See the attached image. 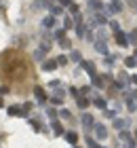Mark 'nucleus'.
<instances>
[{"instance_id": "nucleus-1", "label": "nucleus", "mask_w": 137, "mask_h": 148, "mask_svg": "<svg viewBox=\"0 0 137 148\" xmlns=\"http://www.w3.org/2000/svg\"><path fill=\"white\" fill-rule=\"evenodd\" d=\"M0 72L11 83H23L30 76V62L19 51H6L0 55Z\"/></svg>"}, {"instance_id": "nucleus-2", "label": "nucleus", "mask_w": 137, "mask_h": 148, "mask_svg": "<svg viewBox=\"0 0 137 148\" xmlns=\"http://www.w3.org/2000/svg\"><path fill=\"white\" fill-rule=\"evenodd\" d=\"M118 140H120V144L125 146V148H135V146H137V140H135V138H133L127 129L118 131Z\"/></svg>"}, {"instance_id": "nucleus-3", "label": "nucleus", "mask_w": 137, "mask_h": 148, "mask_svg": "<svg viewBox=\"0 0 137 148\" xmlns=\"http://www.w3.org/2000/svg\"><path fill=\"white\" fill-rule=\"evenodd\" d=\"M122 11V2L120 0H114V2H110V4H104V9H101V13L104 15H116V13H120Z\"/></svg>"}, {"instance_id": "nucleus-4", "label": "nucleus", "mask_w": 137, "mask_h": 148, "mask_svg": "<svg viewBox=\"0 0 137 148\" xmlns=\"http://www.w3.org/2000/svg\"><path fill=\"white\" fill-rule=\"evenodd\" d=\"M49 49H51L49 40H44V42L40 45V47H38L36 51H34V59H36V62H40V59H44V55H46V53H49Z\"/></svg>"}, {"instance_id": "nucleus-5", "label": "nucleus", "mask_w": 137, "mask_h": 148, "mask_svg": "<svg viewBox=\"0 0 137 148\" xmlns=\"http://www.w3.org/2000/svg\"><path fill=\"white\" fill-rule=\"evenodd\" d=\"M93 133H95V138H97V140H106L108 138V129L101 123H95L93 125Z\"/></svg>"}, {"instance_id": "nucleus-6", "label": "nucleus", "mask_w": 137, "mask_h": 148, "mask_svg": "<svg viewBox=\"0 0 137 148\" xmlns=\"http://www.w3.org/2000/svg\"><path fill=\"white\" fill-rule=\"evenodd\" d=\"M114 38H116V42H118V47H129V36H127L122 30L114 32Z\"/></svg>"}, {"instance_id": "nucleus-7", "label": "nucleus", "mask_w": 137, "mask_h": 148, "mask_svg": "<svg viewBox=\"0 0 137 148\" xmlns=\"http://www.w3.org/2000/svg\"><path fill=\"white\" fill-rule=\"evenodd\" d=\"M9 114H11V116H25V114H27V110L23 108V106H9Z\"/></svg>"}, {"instance_id": "nucleus-8", "label": "nucleus", "mask_w": 137, "mask_h": 148, "mask_svg": "<svg viewBox=\"0 0 137 148\" xmlns=\"http://www.w3.org/2000/svg\"><path fill=\"white\" fill-rule=\"evenodd\" d=\"M93 125H95L93 116H91L89 112H85V114H82V127H85L87 131H93Z\"/></svg>"}, {"instance_id": "nucleus-9", "label": "nucleus", "mask_w": 137, "mask_h": 148, "mask_svg": "<svg viewBox=\"0 0 137 148\" xmlns=\"http://www.w3.org/2000/svg\"><path fill=\"white\" fill-rule=\"evenodd\" d=\"M63 97H65V91L57 89V91H55L53 95H51V104H53V106H59L61 102H63Z\"/></svg>"}, {"instance_id": "nucleus-10", "label": "nucleus", "mask_w": 137, "mask_h": 148, "mask_svg": "<svg viewBox=\"0 0 137 148\" xmlns=\"http://www.w3.org/2000/svg\"><path fill=\"white\" fill-rule=\"evenodd\" d=\"M82 64V70H85L89 76H95V74H97V70H95V64L93 62H80Z\"/></svg>"}, {"instance_id": "nucleus-11", "label": "nucleus", "mask_w": 137, "mask_h": 148, "mask_svg": "<svg viewBox=\"0 0 137 148\" xmlns=\"http://www.w3.org/2000/svg\"><path fill=\"white\" fill-rule=\"evenodd\" d=\"M95 51L101 53V55H108V45H106V40H95Z\"/></svg>"}, {"instance_id": "nucleus-12", "label": "nucleus", "mask_w": 137, "mask_h": 148, "mask_svg": "<svg viewBox=\"0 0 137 148\" xmlns=\"http://www.w3.org/2000/svg\"><path fill=\"white\" fill-rule=\"evenodd\" d=\"M34 95H36V102H38V104H44V102H46V95H44V89H42V87H34Z\"/></svg>"}, {"instance_id": "nucleus-13", "label": "nucleus", "mask_w": 137, "mask_h": 148, "mask_svg": "<svg viewBox=\"0 0 137 148\" xmlns=\"http://www.w3.org/2000/svg\"><path fill=\"white\" fill-rule=\"evenodd\" d=\"M101 9H104V2H101V0H89V11L91 13H97Z\"/></svg>"}, {"instance_id": "nucleus-14", "label": "nucleus", "mask_w": 137, "mask_h": 148, "mask_svg": "<svg viewBox=\"0 0 137 148\" xmlns=\"http://www.w3.org/2000/svg\"><path fill=\"white\" fill-rule=\"evenodd\" d=\"M91 80H93V87H95V89H104V85H106V78H104V76L95 74V76H91Z\"/></svg>"}, {"instance_id": "nucleus-15", "label": "nucleus", "mask_w": 137, "mask_h": 148, "mask_svg": "<svg viewBox=\"0 0 137 148\" xmlns=\"http://www.w3.org/2000/svg\"><path fill=\"white\" fill-rule=\"evenodd\" d=\"M51 127H53V133H55V136H65V129H63V125H61V123L51 121Z\"/></svg>"}, {"instance_id": "nucleus-16", "label": "nucleus", "mask_w": 137, "mask_h": 148, "mask_svg": "<svg viewBox=\"0 0 137 148\" xmlns=\"http://www.w3.org/2000/svg\"><path fill=\"white\" fill-rule=\"evenodd\" d=\"M57 66H59V64H57V59H46V62L42 64V70H44V72H53L55 68H57Z\"/></svg>"}, {"instance_id": "nucleus-17", "label": "nucleus", "mask_w": 137, "mask_h": 148, "mask_svg": "<svg viewBox=\"0 0 137 148\" xmlns=\"http://www.w3.org/2000/svg\"><path fill=\"white\" fill-rule=\"evenodd\" d=\"M42 28H46V30L55 28V15H46V17L42 19Z\"/></svg>"}, {"instance_id": "nucleus-18", "label": "nucleus", "mask_w": 137, "mask_h": 148, "mask_svg": "<svg viewBox=\"0 0 137 148\" xmlns=\"http://www.w3.org/2000/svg\"><path fill=\"white\" fill-rule=\"evenodd\" d=\"M116 83H118L120 87H127V85H131V76H127L125 72H120V74H118V80H116Z\"/></svg>"}, {"instance_id": "nucleus-19", "label": "nucleus", "mask_w": 137, "mask_h": 148, "mask_svg": "<svg viewBox=\"0 0 137 148\" xmlns=\"http://www.w3.org/2000/svg\"><path fill=\"white\" fill-rule=\"evenodd\" d=\"M114 127L118 131H122V129H127V127H129V121L127 119H114Z\"/></svg>"}, {"instance_id": "nucleus-20", "label": "nucleus", "mask_w": 137, "mask_h": 148, "mask_svg": "<svg viewBox=\"0 0 137 148\" xmlns=\"http://www.w3.org/2000/svg\"><path fill=\"white\" fill-rule=\"evenodd\" d=\"M76 104H78V108H80V110H87L89 99H87V97H82V95H78V97H76Z\"/></svg>"}, {"instance_id": "nucleus-21", "label": "nucleus", "mask_w": 137, "mask_h": 148, "mask_svg": "<svg viewBox=\"0 0 137 148\" xmlns=\"http://www.w3.org/2000/svg\"><path fill=\"white\" fill-rule=\"evenodd\" d=\"M65 140H67V144H76V140H78V136H76V133H74V131H65Z\"/></svg>"}, {"instance_id": "nucleus-22", "label": "nucleus", "mask_w": 137, "mask_h": 148, "mask_svg": "<svg viewBox=\"0 0 137 148\" xmlns=\"http://www.w3.org/2000/svg\"><path fill=\"white\" fill-rule=\"evenodd\" d=\"M125 66H127V68H135V66H137V57L135 55H129L125 59Z\"/></svg>"}, {"instance_id": "nucleus-23", "label": "nucleus", "mask_w": 137, "mask_h": 148, "mask_svg": "<svg viewBox=\"0 0 137 148\" xmlns=\"http://www.w3.org/2000/svg\"><path fill=\"white\" fill-rule=\"evenodd\" d=\"M61 13H63V6H61V4H53L51 6V15L57 17V15H61Z\"/></svg>"}, {"instance_id": "nucleus-24", "label": "nucleus", "mask_w": 137, "mask_h": 148, "mask_svg": "<svg viewBox=\"0 0 137 148\" xmlns=\"http://www.w3.org/2000/svg\"><path fill=\"white\" fill-rule=\"evenodd\" d=\"M93 104L97 106L99 110H106V99H104V97H95V99H93Z\"/></svg>"}, {"instance_id": "nucleus-25", "label": "nucleus", "mask_w": 137, "mask_h": 148, "mask_svg": "<svg viewBox=\"0 0 137 148\" xmlns=\"http://www.w3.org/2000/svg\"><path fill=\"white\" fill-rule=\"evenodd\" d=\"M53 38H55V40H61V38H65V28H61V30H55V32H53Z\"/></svg>"}, {"instance_id": "nucleus-26", "label": "nucleus", "mask_w": 137, "mask_h": 148, "mask_svg": "<svg viewBox=\"0 0 137 148\" xmlns=\"http://www.w3.org/2000/svg\"><path fill=\"white\" fill-rule=\"evenodd\" d=\"M63 28H65V30H70V28H76V21H74L72 17H65V21H63Z\"/></svg>"}, {"instance_id": "nucleus-27", "label": "nucleus", "mask_w": 137, "mask_h": 148, "mask_svg": "<svg viewBox=\"0 0 137 148\" xmlns=\"http://www.w3.org/2000/svg\"><path fill=\"white\" fill-rule=\"evenodd\" d=\"M46 116H49L51 121H57V116H59V112L55 110V108H49V110H46Z\"/></svg>"}, {"instance_id": "nucleus-28", "label": "nucleus", "mask_w": 137, "mask_h": 148, "mask_svg": "<svg viewBox=\"0 0 137 148\" xmlns=\"http://www.w3.org/2000/svg\"><path fill=\"white\" fill-rule=\"evenodd\" d=\"M127 108H129V112H135V110H137V102H135L133 97H131V99L127 102Z\"/></svg>"}, {"instance_id": "nucleus-29", "label": "nucleus", "mask_w": 137, "mask_h": 148, "mask_svg": "<svg viewBox=\"0 0 137 148\" xmlns=\"http://www.w3.org/2000/svg\"><path fill=\"white\" fill-rule=\"evenodd\" d=\"M70 59H72V62H82V55H80L78 51H72L70 53Z\"/></svg>"}, {"instance_id": "nucleus-30", "label": "nucleus", "mask_w": 137, "mask_h": 148, "mask_svg": "<svg viewBox=\"0 0 137 148\" xmlns=\"http://www.w3.org/2000/svg\"><path fill=\"white\" fill-rule=\"evenodd\" d=\"M129 45H135V47H137V30L129 34Z\"/></svg>"}, {"instance_id": "nucleus-31", "label": "nucleus", "mask_w": 137, "mask_h": 148, "mask_svg": "<svg viewBox=\"0 0 137 148\" xmlns=\"http://www.w3.org/2000/svg\"><path fill=\"white\" fill-rule=\"evenodd\" d=\"M59 47H61V49H70V47H72V42H70L67 38H61V40H59Z\"/></svg>"}, {"instance_id": "nucleus-32", "label": "nucleus", "mask_w": 137, "mask_h": 148, "mask_svg": "<svg viewBox=\"0 0 137 148\" xmlns=\"http://www.w3.org/2000/svg\"><path fill=\"white\" fill-rule=\"evenodd\" d=\"M55 59H57V64H59V66H65L67 62H70V59H67V55H59V57H55Z\"/></svg>"}, {"instance_id": "nucleus-33", "label": "nucleus", "mask_w": 137, "mask_h": 148, "mask_svg": "<svg viewBox=\"0 0 137 148\" xmlns=\"http://www.w3.org/2000/svg\"><path fill=\"white\" fill-rule=\"evenodd\" d=\"M67 9H70V13H72V15H76V13H80V6H78V4H74V2H72L70 6H67Z\"/></svg>"}, {"instance_id": "nucleus-34", "label": "nucleus", "mask_w": 137, "mask_h": 148, "mask_svg": "<svg viewBox=\"0 0 137 148\" xmlns=\"http://www.w3.org/2000/svg\"><path fill=\"white\" fill-rule=\"evenodd\" d=\"M59 116H61V119H72V114H70V110L63 108V110H59Z\"/></svg>"}, {"instance_id": "nucleus-35", "label": "nucleus", "mask_w": 137, "mask_h": 148, "mask_svg": "<svg viewBox=\"0 0 137 148\" xmlns=\"http://www.w3.org/2000/svg\"><path fill=\"white\" fill-rule=\"evenodd\" d=\"M104 114H106V119H112V121L116 119V112L114 110H104Z\"/></svg>"}, {"instance_id": "nucleus-36", "label": "nucleus", "mask_w": 137, "mask_h": 148, "mask_svg": "<svg viewBox=\"0 0 137 148\" xmlns=\"http://www.w3.org/2000/svg\"><path fill=\"white\" fill-rule=\"evenodd\" d=\"M74 21L76 23H85V17H82L80 13H76V15H74Z\"/></svg>"}, {"instance_id": "nucleus-37", "label": "nucleus", "mask_w": 137, "mask_h": 148, "mask_svg": "<svg viewBox=\"0 0 137 148\" xmlns=\"http://www.w3.org/2000/svg\"><path fill=\"white\" fill-rule=\"evenodd\" d=\"M108 25H110V28H112L114 32H118V30H120V25L116 23V21H108Z\"/></svg>"}, {"instance_id": "nucleus-38", "label": "nucleus", "mask_w": 137, "mask_h": 148, "mask_svg": "<svg viewBox=\"0 0 137 148\" xmlns=\"http://www.w3.org/2000/svg\"><path fill=\"white\" fill-rule=\"evenodd\" d=\"M30 125L34 127V131H40V123L38 121H30Z\"/></svg>"}, {"instance_id": "nucleus-39", "label": "nucleus", "mask_w": 137, "mask_h": 148, "mask_svg": "<svg viewBox=\"0 0 137 148\" xmlns=\"http://www.w3.org/2000/svg\"><path fill=\"white\" fill-rule=\"evenodd\" d=\"M70 93L74 97H78V93H80V89H76V87H70Z\"/></svg>"}, {"instance_id": "nucleus-40", "label": "nucleus", "mask_w": 137, "mask_h": 148, "mask_svg": "<svg viewBox=\"0 0 137 148\" xmlns=\"http://www.w3.org/2000/svg\"><path fill=\"white\" fill-rule=\"evenodd\" d=\"M114 62H116V59H114L112 55H108V57H106V64H108V66H114Z\"/></svg>"}, {"instance_id": "nucleus-41", "label": "nucleus", "mask_w": 137, "mask_h": 148, "mask_svg": "<svg viewBox=\"0 0 137 148\" xmlns=\"http://www.w3.org/2000/svg\"><path fill=\"white\" fill-rule=\"evenodd\" d=\"M80 93H82V95H89V93H91V87H82Z\"/></svg>"}, {"instance_id": "nucleus-42", "label": "nucleus", "mask_w": 137, "mask_h": 148, "mask_svg": "<svg viewBox=\"0 0 137 148\" xmlns=\"http://www.w3.org/2000/svg\"><path fill=\"white\" fill-rule=\"evenodd\" d=\"M72 2H74V0H59V4H61V6H70Z\"/></svg>"}, {"instance_id": "nucleus-43", "label": "nucleus", "mask_w": 137, "mask_h": 148, "mask_svg": "<svg viewBox=\"0 0 137 148\" xmlns=\"http://www.w3.org/2000/svg\"><path fill=\"white\" fill-rule=\"evenodd\" d=\"M23 108H25V110H32V108H34V104H32V102H25V104H23Z\"/></svg>"}, {"instance_id": "nucleus-44", "label": "nucleus", "mask_w": 137, "mask_h": 148, "mask_svg": "<svg viewBox=\"0 0 137 148\" xmlns=\"http://www.w3.org/2000/svg\"><path fill=\"white\" fill-rule=\"evenodd\" d=\"M131 85H133V87H137V74H135V76H131Z\"/></svg>"}, {"instance_id": "nucleus-45", "label": "nucleus", "mask_w": 137, "mask_h": 148, "mask_svg": "<svg viewBox=\"0 0 137 148\" xmlns=\"http://www.w3.org/2000/svg\"><path fill=\"white\" fill-rule=\"evenodd\" d=\"M127 2L131 4V6H137V0H127Z\"/></svg>"}, {"instance_id": "nucleus-46", "label": "nucleus", "mask_w": 137, "mask_h": 148, "mask_svg": "<svg viewBox=\"0 0 137 148\" xmlns=\"http://www.w3.org/2000/svg\"><path fill=\"white\" fill-rule=\"evenodd\" d=\"M131 97H133V99H135V102H137V91H135V93H133V95H131Z\"/></svg>"}, {"instance_id": "nucleus-47", "label": "nucleus", "mask_w": 137, "mask_h": 148, "mask_svg": "<svg viewBox=\"0 0 137 148\" xmlns=\"http://www.w3.org/2000/svg\"><path fill=\"white\" fill-rule=\"evenodd\" d=\"M2 104H4V102H2V95H0V108H2Z\"/></svg>"}, {"instance_id": "nucleus-48", "label": "nucleus", "mask_w": 137, "mask_h": 148, "mask_svg": "<svg viewBox=\"0 0 137 148\" xmlns=\"http://www.w3.org/2000/svg\"><path fill=\"white\" fill-rule=\"evenodd\" d=\"M93 148H104V146H99V144H95V146H93Z\"/></svg>"}, {"instance_id": "nucleus-49", "label": "nucleus", "mask_w": 137, "mask_h": 148, "mask_svg": "<svg viewBox=\"0 0 137 148\" xmlns=\"http://www.w3.org/2000/svg\"><path fill=\"white\" fill-rule=\"evenodd\" d=\"M135 140H137V129H135Z\"/></svg>"}, {"instance_id": "nucleus-50", "label": "nucleus", "mask_w": 137, "mask_h": 148, "mask_svg": "<svg viewBox=\"0 0 137 148\" xmlns=\"http://www.w3.org/2000/svg\"><path fill=\"white\" fill-rule=\"evenodd\" d=\"M74 148H80V146H74Z\"/></svg>"}, {"instance_id": "nucleus-51", "label": "nucleus", "mask_w": 137, "mask_h": 148, "mask_svg": "<svg viewBox=\"0 0 137 148\" xmlns=\"http://www.w3.org/2000/svg\"><path fill=\"white\" fill-rule=\"evenodd\" d=\"M135 57H137V51H135Z\"/></svg>"}, {"instance_id": "nucleus-52", "label": "nucleus", "mask_w": 137, "mask_h": 148, "mask_svg": "<svg viewBox=\"0 0 137 148\" xmlns=\"http://www.w3.org/2000/svg\"><path fill=\"white\" fill-rule=\"evenodd\" d=\"M112 2H114V0H112Z\"/></svg>"}, {"instance_id": "nucleus-53", "label": "nucleus", "mask_w": 137, "mask_h": 148, "mask_svg": "<svg viewBox=\"0 0 137 148\" xmlns=\"http://www.w3.org/2000/svg\"><path fill=\"white\" fill-rule=\"evenodd\" d=\"M135 9H137V6H135Z\"/></svg>"}]
</instances>
